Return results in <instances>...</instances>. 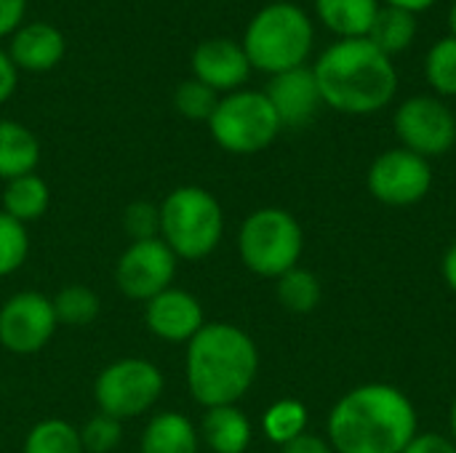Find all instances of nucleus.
<instances>
[{"label":"nucleus","instance_id":"obj_35","mask_svg":"<svg viewBox=\"0 0 456 453\" xmlns=\"http://www.w3.org/2000/svg\"><path fill=\"white\" fill-rule=\"evenodd\" d=\"M16 80H19V69L11 61V56L5 51H0V104H5L13 91H16Z\"/></svg>","mask_w":456,"mask_h":453},{"label":"nucleus","instance_id":"obj_15","mask_svg":"<svg viewBox=\"0 0 456 453\" xmlns=\"http://www.w3.org/2000/svg\"><path fill=\"white\" fill-rule=\"evenodd\" d=\"M265 96L270 99L281 125H291V128L310 123L318 112V107L323 104L310 67H297V69L273 75Z\"/></svg>","mask_w":456,"mask_h":453},{"label":"nucleus","instance_id":"obj_1","mask_svg":"<svg viewBox=\"0 0 456 453\" xmlns=\"http://www.w3.org/2000/svg\"><path fill=\"white\" fill-rule=\"evenodd\" d=\"M417 433L419 417L411 398L385 382L353 387L326 419V441L334 453H403Z\"/></svg>","mask_w":456,"mask_h":453},{"label":"nucleus","instance_id":"obj_23","mask_svg":"<svg viewBox=\"0 0 456 453\" xmlns=\"http://www.w3.org/2000/svg\"><path fill=\"white\" fill-rule=\"evenodd\" d=\"M310 425V414L307 406L297 398H281L275 400L265 417H262V433L270 443H275L278 449L297 441L299 435L307 433Z\"/></svg>","mask_w":456,"mask_h":453},{"label":"nucleus","instance_id":"obj_21","mask_svg":"<svg viewBox=\"0 0 456 453\" xmlns=\"http://www.w3.org/2000/svg\"><path fill=\"white\" fill-rule=\"evenodd\" d=\"M51 206V190L37 174H24L3 187V214L21 224H32L45 216Z\"/></svg>","mask_w":456,"mask_h":453},{"label":"nucleus","instance_id":"obj_30","mask_svg":"<svg viewBox=\"0 0 456 453\" xmlns=\"http://www.w3.org/2000/svg\"><path fill=\"white\" fill-rule=\"evenodd\" d=\"M77 430H80V443L86 453H112L123 441V422L107 414H94Z\"/></svg>","mask_w":456,"mask_h":453},{"label":"nucleus","instance_id":"obj_36","mask_svg":"<svg viewBox=\"0 0 456 453\" xmlns=\"http://www.w3.org/2000/svg\"><path fill=\"white\" fill-rule=\"evenodd\" d=\"M441 272H444V280L446 286L456 294V243L449 246V251L444 254V262H441Z\"/></svg>","mask_w":456,"mask_h":453},{"label":"nucleus","instance_id":"obj_28","mask_svg":"<svg viewBox=\"0 0 456 453\" xmlns=\"http://www.w3.org/2000/svg\"><path fill=\"white\" fill-rule=\"evenodd\" d=\"M29 256V232L27 224L11 219L0 211V278L13 275L24 267Z\"/></svg>","mask_w":456,"mask_h":453},{"label":"nucleus","instance_id":"obj_38","mask_svg":"<svg viewBox=\"0 0 456 453\" xmlns=\"http://www.w3.org/2000/svg\"><path fill=\"white\" fill-rule=\"evenodd\" d=\"M449 430H452V441L456 443V398L454 403H452V409H449Z\"/></svg>","mask_w":456,"mask_h":453},{"label":"nucleus","instance_id":"obj_29","mask_svg":"<svg viewBox=\"0 0 456 453\" xmlns=\"http://www.w3.org/2000/svg\"><path fill=\"white\" fill-rule=\"evenodd\" d=\"M219 104V93L214 88H208L206 83L190 77L184 83H179L176 93H174V107L182 117L187 120H203L208 123L214 109Z\"/></svg>","mask_w":456,"mask_h":453},{"label":"nucleus","instance_id":"obj_33","mask_svg":"<svg viewBox=\"0 0 456 453\" xmlns=\"http://www.w3.org/2000/svg\"><path fill=\"white\" fill-rule=\"evenodd\" d=\"M27 0H0V37L13 35L21 27Z\"/></svg>","mask_w":456,"mask_h":453},{"label":"nucleus","instance_id":"obj_10","mask_svg":"<svg viewBox=\"0 0 456 453\" xmlns=\"http://www.w3.org/2000/svg\"><path fill=\"white\" fill-rule=\"evenodd\" d=\"M401 147L422 158H441L456 144V117L438 96H411L395 109Z\"/></svg>","mask_w":456,"mask_h":453},{"label":"nucleus","instance_id":"obj_11","mask_svg":"<svg viewBox=\"0 0 456 453\" xmlns=\"http://www.w3.org/2000/svg\"><path fill=\"white\" fill-rule=\"evenodd\" d=\"M176 264L179 259L160 238L128 243L115 264V286L126 299L147 304L152 296L174 286Z\"/></svg>","mask_w":456,"mask_h":453},{"label":"nucleus","instance_id":"obj_19","mask_svg":"<svg viewBox=\"0 0 456 453\" xmlns=\"http://www.w3.org/2000/svg\"><path fill=\"white\" fill-rule=\"evenodd\" d=\"M37 163H40L37 136L16 120H0V179L11 182L16 176L35 174Z\"/></svg>","mask_w":456,"mask_h":453},{"label":"nucleus","instance_id":"obj_39","mask_svg":"<svg viewBox=\"0 0 456 453\" xmlns=\"http://www.w3.org/2000/svg\"><path fill=\"white\" fill-rule=\"evenodd\" d=\"M449 32H452V37H456V0L452 11H449Z\"/></svg>","mask_w":456,"mask_h":453},{"label":"nucleus","instance_id":"obj_24","mask_svg":"<svg viewBox=\"0 0 456 453\" xmlns=\"http://www.w3.org/2000/svg\"><path fill=\"white\" fill-rule=\"evenodd\" d=\"M275 296H278L283 310L297 312V315H307L321 304L323 288H321V280L315 272H310L305 267H294L275 280Z\"/></svg>","mask_w":456,"mask_h":453},{"label":"nucleus","instance_id":"obj_6","mask_svg":"<svg viewBox=\"0 0 456 453\" xmlns=\"http://www.w3.org/2000/svg\"><path fill=\"white\" fill-rule=\"evenodd\" d=\"M305 232L297 216L286 208L267 206L251 211L238 230V256L243 267L259 278L278 280L299 267Z\"/></svg>","mask_w":456,"mask_h":453},{"label":"nucleus","instance_id":"obj_18","mask_svg":"<svg viewBox=\"0 0 456 453\" xmlns=\"http://www.w3.org/2000/svg\"><path fill=\"white\" fill-rule=\"evenodd\" d=\"M200 435L190 417L179 411L155 414L139 441V453H198Z\"/></svg>","mask_w":456,"mask_h":453},{"label":"nucleus","instance_id":"obj_2","mask_svg":"<svg viewBox=\"0 0 456 453\" xmlns=\"http://www.w3.org/2000/svg\"><path fill=\"white\" fill-rule=\"evenodd\" d=\"M259 374V350L251 334L227 320L206 323L184 352L190 398L203 409L238 406Z\"/></svg>","mask_w":456,"mask_h":453},{"label":"nucleus","instance_id":"obj_9","mask_svg":"<svg viewBox=\"0 0 456 453\" xmlns=\"http://www.w3.org/2000/svg\"><path fill=\"white\" fill-rule=\"evenodd\" d=\"M366 187L374 200L393 208H409L428 198L433 187V166L417 152L393 147L374 158L366 174Z\"/></svg>","mask_w":456,"mask_h":453},{"label":"nucleus","instance_id":"obj_13","mask_svg":"<svg viewBox=\"0 0 456 453\" xmlns=\"http://www.w3.org/2000/svg\"><path fill=\"white\" fill-rule=\"evenodd\" d=\"M203 304L195 294L184 288H166L144 304L147 331L168 344H187L206 326Z\"/></svg>","mask_w":456,"mask_h":453},{"label":"nucleus","instance_id":"obj_22","mask_svg":"<svg viewBox=\"0 0 456 453\" xmlns=\"http://www.w3.org/2000/svg\"><path fill=\"white\" fill-rule=\"evenodd\" d=\"M417 37V16L393 5L379 8L366 40H371L385 56H395L401 51H406Z\"/></svg>","mask_w":456,"mask_h":453},{"label":"nucleus","instance_id":"obj_37","mask_svg":"<svg viewBox=\"0 0 456 453\" xmlns=\"http://www.w3.org/2000/svg\"><path fill=\"white\" fill-rule=\"evenodd\" d=\"M385 3H387V5H393V8L409 11V13H414V16L436 5V0H385Z\"/></svg>","mask_w":456,"mask_h":453},{"label":"nucleus","instance_id":"obj_7","mask_svg":"<svg viewBox=\"0 0 456 453\" xmlns=\"http://www.w3.org/2000/svg\"><path fill=\"white\" fill-rule=\"evenodd\" d=\"M281 128L265 91H232L222 96L208 120L214 142L232 155H256L267 150Z\"/></svg>","mask_w":456,"mask_h":453},{"label":"nucleus","instance_id":"obj_16","mask_svg":"<svg viewBox=\"0 0 456 453\" xmlns=\"http://www.w3.org/2000/svg\"><path fill=\"white\" fill-rule=\"evenodd\" d=\"M67 43L64 35L45 21H32L19 27L11 35V48L8 56L16 64V69L27 72H48L64 59Z\"/></svg>","mask_w":456,"mask_h":453},{"label":"nucleus","instance_id":"obj_20","mask_svg":"<svg viewBox=\"0 0 456 453\" xmlns=\"http://www.w3.org/2000/svg\"><path fill=\"white\" fill-rule=\"evenodd\" d=\"M315 13L339 40L366 37L379 13V0H315Z\"/></svg>","mask_w":456,"mask_h":453},{"label":"nucleus","instance_id":"obj_27","mask_svg":"<svg viewBox=\"0 0 456 453\" xmlns=\"http://www.w3.org/2000/svg\"><path fill=\"white\" fill-rule=\"evenodd\" d=\"M425 77L438 96H456V37L449 35L428 51Z\"/></svg>","mask_w":456,"mask_h":453},{"label":"nucleus","instance_id":"obj_31","mask_svg":"<svg viewBox=\"0 0 456 453\" xmlns=\"http://www.w3.org/2000/svg\"><path fill=\"white\" fill-rule=\"evenodd\" d=\"M120 227L131 238V243L160 238V206H155L150 200H134V203H128L123 208Z\"/></svg>","mask_w":456,"mask_h":453},{"label":"nucleus","instance_id":"obj_32","mask_svg":"<svg viewBox=\"0 0 456 453\" xmlns=\"http://www.w3.org/2000/svg\"><path fill=\"white\" fill-rule=\"evenodd\" d=\"M403 453H456V443L438 433H417V438L403 449Z\"/></svg>","mask_w":456,"mask_h":453},{"label":"nucleus","instance_id":"obj_4","mask_svg":"<svg viewBox=\"0 0 456 453\" xmlns=\"http://www.w3.org/2000/svg\"><path fill=\"white\" fill-rule=\"evenodd\" d=\"M315 43L310 16L294 3H270L254 13L243 35V51L251 69L281 75L305 67Z\"/></svg>","mask_w":456,"mask_h":453},{"label":"nucleus","instance_id":"obj_17","mask_svg":"<svg viewBox=\"0 0 456 453\" xmlns=\"http://www.w3.org/2000/svg\"><path fill=\"white\" fill-rule=\"evenodd\" d=\"M198 435L211 453H246L254 438V427L238 406H216L206 409Z\"/></svg>","mask_w":456,"mask_h":453},{"label":"nucleus","instance_id":"obj_8","mask_svg":"<svg viewBox=\"0 0 456 453\" xmlns=\"http://www.w3.org/2000/svg\"><path fill=\"white\" fill-rule=\"evenodd\" d=\"M163 371L147 358H120L104 366L94 382L99 414L118 422L144 417L163 395Z\"/></svg>","mask_w":456,"mask_h":453},{"label":"nucleus","instance_id":"obj_14","mask_svg":"<svg viewBox=\"0 0 456 453\" xmlns=\"http://www.w3.org/2000/svg\"><path fill=\"white\" fill-rule=\"evenodd\" d=\"M192 75L216 93L240 91L251 75V61L240 43L227 37H208L192 51Z\"/></svg>","mask_w":456,"mask_h":453},{"label":"nucleus","instance_id":"obj_26","mask_svg":"<svg viewBox=\"0 0 456 453\" xmlns=\"http://www.w3.org/2000/svg\"><path fill=\"white\" fill-rule=\"evenodd\" d=\"M21 453H86L80 443V430L64 419L37 422L27 438Z\"/></svg>","mask_w":456,"mask_h":453},{"label":"nucleus","instance_id":"obj_3","mask_svg":"<svg viewBox=\"0 0 456 453\" xmlns=\"http://www.w3.org/2000/svg\"><path fill=\"white\" fill-rule=\"evenodd\" d=\"M326 107L345 115H371L385 109L398 91V72L371 40L353 37L329 45L313 67Z\"/></svg>","mask_w":456,"mask_h":453},{"label":"nucleus","instance_id":"obj_5","mask_svg":"<svg viewBox=\"0 0 456 453\" xmlns=\"http://www.w3.org/2000/svg\"><path fill=\"white\" fill-rule=\"evenodd\" d=\"M224 238V211L216 195L198 184L171 190L160 203V240L176 259L203 262Z\"/></svg>","mask_w":456,"mask_h":453},{"label":"nucleus","instance_id":"obj_12","mask_svg":"<svg viewBox=\"0 0 456 453\" xmlns=\"http://www.w3.org/2000/svg\"><path fill=\"white\" fill-rule=\"evenodd\" d=\"M56 328L53 304L40 291H16L0 307V344L13 355L40 352Z\"/></svg>","mask_w":456,"mask_h":453},{"label":"nucleus","instance_id":"obj_25","mask_svg":"<svg viewBox=\"0 0 456 453\" xmlns=\"http://www.w3.org/2000/svg\"><path fill=\"white\" fill-rule=\"evenodd\" d=\"M51 304H53V312H56L59 326H67V328H86L102 312L99 294L94 288H88V286H80V283L64 286L51 299Z\"/></svg>","mask_w":456,"mask_h":453},{"label":"nucleus","instance_id":"obj_34","mask_svg":"<svg viewBox=\"0 0 456 453\" xmlns=\"http://www.w3.org/2000/svg\"><path fill=\"white\" fill-rule=\"evenodd\" d=\"M281 453H334V449L326 438H321L315 433H305L297 441L281 446Z\"/></svg>","mask_w":456,"mask_h":453}]
</instances>
